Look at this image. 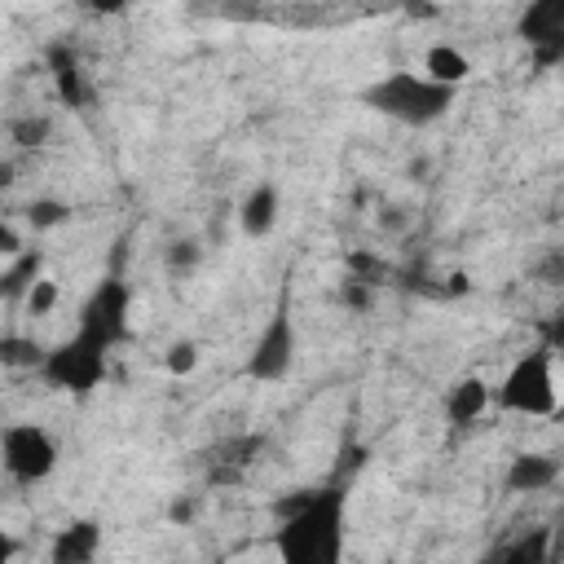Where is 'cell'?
Returning a JSON list of instances; mask_svg holds the SVG:
<instances>
[{
	"mask_svg": "<svg viewBox=\"0 0 564 564\" xmlns=\"http://www.w3.org/2000/svg\"><path fill=\"white\" fill-rule=\"evenodd\" d=\"M273 551L278 564H344L348 542V489H300L273 507Z\"/></svg>",
	"mask_w": 564,
	"mask_h": 564,
	"instance_id": "obj_1",
	"label": "cell"
},
{
	"mask_svg": "<svg viewBox=\"0 0 564 564\" xmlns=\"http://www.w3.org/2000/svg\"><path fill=\"white\" fill-rule=\"evenodd\" d=\"M458 88H445L436 79H427L423 70H383L379 79H370L361 88V106H370L383 119H397L405 128H427L436 119L449 115Z\"/></svg>",
	"mask_w": 564,
	"mask_h": 564,
	"instance_id": "obj_2",
	"label": "cell"
},
{
	"mask_svg": "<svg viewBox=\"0 0 564 564\" xmlns=\"http://www.w3.org/2000/svg\"><path fill=\"white\" fill-rule=\"evenodd\" d=\"M494 405L507 414H524V419H546L560 410V388H555V352L546 344L520 352L502 383L494 388Z\"/></svg>",
	"mask_w": 564,
	"mask_h": 564,
	"instance_id": "obj_3",
	"label": "cell"
},
{
	"mask_svg": "<svg viewBox=\"0 0 564 564\" xmlns=\"http://www.w3.org/2000/svg\"><path fill=\"white\" fill-rule=\"evenodd\" d=\"M132 330V286L119 273H106L75 313V335L93 339L97 348H119Z\"/></svg>",
	"mask_w": 564,
	"mask_h": 564,
	"instance_id": "obj_4",
	"label": "cell"
},
{
	"mask_svg": "<svg viewBox=\"0 0 564 564\" xmlns=\"http://www.w3.org/2000/svg\"><path fill=\"white\" fill-rule=\"evenodd\" d=\"M295 366V313H291V291L282 286L273 313L264 317L247 361H242V375L251 383H282Z\"/></svg>",
	"mask_w": 564,
	"mask_h": 564,
	"instance_id": "obj_5",
	"label": "cell"
},
{
	"mask_svg": "<svg viewBox=\"0 0 564 564\" xmlns=\"http://www.w3.org/2000/svg\"><path fill=\"white\" fill-rule=\"evenodd\" d=\"M106 366H110V352L70 330L62 344H53V348L44 352V361H40L35 375H40L48 388H62V392H70V397H88L93 388H101Z\"/></svg>",
	"mask_w": 564,
	"mask_h": 564,
	"instance_id": "obj_6",
	"label": "cell"
},
{
	"mask_svg": "<svg viewBox=\"0 0 564 564\" xmlns=\"http://www.w3.org/2000/svg\"><path fill=\"white\" fill-rule=\"evenodd\" d=\"M0 463L9 471V480L18 485H40L53 476L57 467V441L48 427L40 423H9L0 432Z\"/></svg>",
	"mask_w": 564,
	"mask_h": 564,
	"instance_id": "obj_7",
	"label": "cell"
},
{
	"mask_svg": "<svg viewBox=\"0 0 564 564\" xmlns=\"http://www.w3.org/2000/svg\"><path fill=\"white\" fill-rule=\"evenodd\" d=\"M516 35L529 44V57L533 66H555L564 62V0H533L520 22H516Z\"/></svg>",
	"mask_w": 564,
	"mask_h": 564,
	"instance_id": "obj_8",
	"label": "cell"
},
{
	"mask_svg": "<svg viewBox=\"0 0 564 564\" xmlns=\"http://www.w3.org/2000/svg\"><path fill=\"white\" fill-rule=\"evenodd\" d=\"M101 524L93 516L66 520L53 538H48V564H97L101 555Z\"/></svg>",
	"mask_w": 564,
	"mask_h": 564,
	"instance_id": "obj_9",
	"label": "cell"
},
{
	"mask_svg": "<svg viewBox=\"0 0 564 564\" xmlns=\"http://www.w3.org/2000/svg\"><path fill=\"white\" fill-rule=\"evenodd\" d=\"M555 560V533L546 524L538 529H524L507 542H498L480 564H551Z\"/></svg>",
	"mask_w": 564,
	"mask_h": 564,
	"instance_id": "obj_10",
	"label": "cell"
},
{
	"mask_svg": "<svg viewBox=\"0 0 564 564\" xmlns=\"http://www.w3.org/2000/svg\"><path fill=\"white\" fill-rule=\"evenodd\" d=\"M489 405H494V388H489L480 375H458V379L445 388V419H449L454 427L476 423Z\"/></svg>",
	"mask_w": 564,
	"mask_h": 564,
	"instance_id": "obj_11",
	"label": "cell"
},
{
	"mask_svg": "<svg viewBox=\"0 0 564 564\" xmlns=\"http://www.w3.org/2000/svg\"><path fill=\"white\" fill-rule=\"evenodd\" d=\"M560 458H551V454H538V449H524V454H516L511 463H507V489L511 494H542V489H551L555 480H560Z\"/></svg>",
	"mask_w": 564,
	"mask_h": 564,
	"instance_id": "obj_12",
	"label": "cell"
},
{
	"mask_svg": "<svg viewBox=\"0 0 564 564\" xmlns=\"http://www.w3.org/2000/svg\"><path fill=\"white\" fill-rule=\"evenodd\" d=\"M278 212H282V198H278V185L273 181H260L247 189V198L238 203V229L247 238H264L273 225H278Z\"/></svg>",
	"mask_w": 564,
	"mask_h": 564,
	"instance_id": "obj_13",
	"label": "cell"
},
{
	"mask_svg": "<svg viewBox=\"0 0 564 564\" xmlns=\"http://www.w3.org/2000/svg\"><path fill=\"white\" fill-rule=\"evenodd\" d=\"M423 75L436 79V84H445V88H458V84L471 79V57H467L458 44L436 40V44L423 48Z\"/></svg>",
	"mask_w": 564,
	"mask_h": 564,
	"instance_id": "obj_14",
	"label": "cell"
},
{
	"mask_svg": "<svg viewBox=\"0 0 564 564\" xmlns=\"http://www.w3.org/2000/svg\"><path fill=\"white\" fill-rule=\"evenodd\" d=\"M48 70H53V84H57V97L66 106H84L88 101V88H84V66L75 57L70 44H53L48 48Z\"/></svg>",
	"mask_w": 564,
	"mask_h": 564,
	"instance_id": "obj_15",
	"label": "cell"
},
{
	"mask_svg": "<svg viewBox=\"0 0 564 564\" xmlns=\"http://www.w3.org/2000/svg\"><path fill=\"white\" fill-rule=\"evenodd\" d=\"M40 269H44V251L26 247L22 256H13V260L4 264V273H0V291H4V300L31 295V286L40 282Z\"/></svg>",
	"mask_w": 564,
	"mask_h": 564,
	"instance_id": "obj_16",
	"label": "cell"
},
{
	"mask_svg": "<svg viewBox=\"0 0 564 564\" xmlns=\"http://www.w3.org/2000/svg\"><path fill=\"white\" fill-rule=\"evenodd\" d=\"M44 352H48V348H40V344H31V339H18V335H4V339H0V361H4V366H31V370H40Z\"/></svg>",
	"mask_w": 564,
	"mask_h": 564,
	"instance_id": "obj_17",
	"label": "cell"
},
{
	"mask_svg": "<svg viewBox=\"0 0 564 564\" xmlns=\"http://www.w3.org/2000/svg\"><path fill=\"white\" fill-rule=\"evenodd\" d=\"M66 216H70V207L57 203V198H35V203L26 207V220H31L35 229H53V225H62Z\"/></svg>",
	"mask_w": 564,
	"mask_h": 564,
	"instance_id": "obj_18",
	"label": "cell"
},
{
	"mask_svg": "<svg viewBox=\"0 0 564 564\" xmlns=\"http://www.w3.org/2000/svg\"><path fill=\"white\" fill-rule=\"evenodd\" d=\"M163 366H167V375H189V370L198 366V344H189V339H176V344H167V352H163Z\"/></svg>",
	"mask_w": 564,
	"mask_h": 564,
	"instance_id": "obj_19",
	"label": "cell"
},
{
	"mask_svg": "<svg viewBox=\"0 0 564 564\" xmlns=\"http://www.w3.org/2000/svg\"><path fill=\"white\" fill-rule=\"evenodd\" d=\"M57 308V282L53 278H40L35 286H31V295H26V313L31 317H48Z\"/></svg>",
	"mask_w": 564,
	"mask_h": 564,
	"instance_id": "obj_20",
	"label": "cell"
},
{
	"mask_svg": "<svg viewBox=\"0 0 564 564\" xmlns=\"http://www.w3.org/2000/svg\"><path fill=\"white\" fill-rule=\"evenodd\" d=\"M48 132V119H26V123H13V137L22 145H40V137Z\"/></svg>",
	"mask_w": 564,
	"mask_h": 564,
	"instance_id": "obj_21",
	"label": "cell"
},
{
	"mask_svg": "<svg viewBox=\"0 0 564 564\" xmlns=\"http://www.w3.org/2000/svg\"><path fill=\"white\" fill-rule=\"evenodd\" d=\"M542 344H546L551 352H564V313H560V317H551V322L542 326Z\"/></svg>",
	"mask_w": 564,
	"mask_h": 564,
	"instance_id": "obj_22",
	"label": "cell"
},
{
	"mask_svg": "<svg viewBox=\"0 0 564 564\" xmlns=\"http://www.w3.org/2000/svg\"><path fill=\"white\" fill-rule=\"evenodd\" d=\"M167 260H172V269H189V264L198 260V247H194V242H176Z\"/></svg>",
	"mask_w": 564,
	"mask_h": 564,
	"instance_id": "obj_23",
	"label": "cell"
},
{
	"mask_svg": "<svg viewBox=\"0 0 564 564\" xmlns=\"http://www.w3.org/2000/svg\"><path fill=\"white\" fill-rule=\"evenodd\" d=\"M0 251H4V256H9V260H13V256H22V251H26V247H22V242H18V229H13V225H0Z\"/></svg>",
	"mask_w": 564,
	"mask_h": 564,
	"instance_id": "obj_24",
	"label": "cell"
},
{
	"mask_svg": "<svg viewBox=\"0 0 564 564\" xmlns=\"http://www.w3.org/2000/svg\"><path fill=\"white\" fill-rule=\"evenodd\" d=\"M551 564H560V560H551Z\"/></svg>",
	"mask_w": 564,
	"mask_h": 564,
	"instance_id": "obj_25",
	"label": "cell"
},
{
	"mask_svg": "<svg viewBox=\"0 0 564 564\" xmlns=\"http://www.w3.org/2000/svg\"><path fill=\"white\" fill-rule=\"evenodd\" d=\"M476 564H480V560H476Z\"/></svg>",
	"mask_w": 564,
	"mask_h": 564,
	"instance_id": "obj_26",
	"label": "cell"
}]
</instances>
